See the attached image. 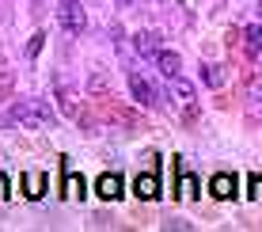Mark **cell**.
Wrapping results in <instances>:
<instances>
[{
	"instance_id": "1",
	"label": "cell",
	"mask_w": 262,
	"mask_h": 232,
	"mask_svg": "<svg viewBox=\"0 0 262 232\" xmlns=\"http://www.w3.org/2000/svg\"><path fill=\"white\" fill-rule=\"evenodd\" d=\"M8 122L23 130H50L53 126V111L38 99H15L8 107Z\"/></svg>"
},
{
	"instance_id": "2",
	"label": "cell",
	"mask_w": 262,
	"mask_h": 232,
	"mask_svg": "<svg viewBox=\"0 0 262 232\" xmlns=\"http://www.w3.org/2000/svg\"><path fill=\"white\" fill-rule=\"evenodd\" d=\"M57 23L65 27L69 34H84L88 27V12L80 0H57Z\"/></svg>"
},
{
	"instance_id": "3",
	"label": "cell",
	"mask_w": 262,
	"mask_h": 232,
	"mask_svg": "<svg viewBox=\"0 0 262 232\" xmlns=\"http://www.w3.org/2000/svg\"><path fill=\"white\" fill-rule=\"evenodd\" d=\"M125 84H129V95L137 99L141 107H156L160 103V92H156V84H152L148 76H141V73H125Z\"/></svg>"
},
{
	"instance_id": "4",
	"label": "cell",
	"mask_w": 262,
	"mask_h": 232,
	"mask_svg": "<svg viewBox=\"0 0 262 232\" xmlns=\"http://www.w3.org/2000/svg\"><path fill=\"white\" fill-rule=\"evenodd\" d=\"M152 61H156V69H160L167 80H171V76H183V57H179L175 50H160Z\"/></svg>"
},
{
	"instance_id": "5",
	"label": "cell",
	"mask_w": 262,
	"mask_h": 232,
	"mask_svg": "<svg viewBox=\"0 0 262 232\" xmlns=\"http://www.w3.org/2000/svg\"><path fill=\"white\" fill-rule=\"evenodd\" d=\"M171 99L179 107H194V84L183 76H171Z\"/></svg>"
},
{
	"instance_id": "6",
	"label": "cell",
	"mask_w": 262,
	"mask_h": 232,
	"mask_svg": "<svg viewBox=\"0 0 262 232\" xmlns=\"http://www.w3.org/2000/svg\"><path fill=\"white\" fill-rule=\"evenodd\" d=\"M95 191H99V198H118V194H122V175H114V172L99 175Z\"/></svg>"
},
{
	"instance_id": "7",
	"label": "cell",
	"mask_w": 262,
	"mask_h": 232,
	"mask_svg": "<svg viewBox=\"0 0 262 232\" xmlns=\"http://www.w3.org/2000/svg\"><path fill=\"white\" fill-rule=\"evenodd\" d=\"M133 46H137L141 57H156V53H160V38H156L152 31H141L137 38H133Z\"/></svg>"
},
{
	"instance_id": "8",
	"label": "cell",
	"mask_w": 262,
	"mask_h": 232,
	"mask_svg": "<svg viewBox=\"0 0 262 232\" xmlns=\"http://www.w3.org/2000/svg\"><path fill=\"white\" fill-rule=\"evenodd\" d=\"M213 198H236V175H213Z\"/></svg>"
},
{
	"instance_id": "9",
	"label": "cell",
	"mask_w": 262,
	"mask_h": 232,
	"mask_svg": "<svg viewBox=\"0 0 262 232\" xmlns=\"http://www.w3.org/2000/svg\"><path fill=\"white\" fill-rule=\"evenodd\" d=\"M57 103H61L65 114H80V99H76V92H72L69 84H57Z\"/></svg>"
},
{
	"instance_id": "10",
	"label": "cell",
	"mask_w": 262,
	"mask_h": 232,
	"mask_svg": "<svg viewBox=\"0 0 262 232\" xmlns=\"http://www.w3.org/2000/svg\"><path fill=\"white\" fill-rule=\"evenodd\" d=\"M137 194H141V198H156V194H160V183H156V164H152V175H141V179H137Z\"/></svg>"
},
{
	"instance_id": "11",
	"label": "cell",
	"mask_w": 262,
	"mask_h": 232,
	"mask_svg": "<svg viewBox=\"0 0 262 232\" xmlns=\"http://www.w3.org/2000/svg\"><path fill=\"white\" fill-rule=\"evenodd\" d=\"M202 80H205L209 88H221V84H224V69H221V65H202Z\"/></svg>"
},
{
	"instance_id": "12",
	"label": "cell",
	"mask_w": 262,
	"mask_h": 232,
	"mask_svg": "<svg viewBox=\"0 0 262 232\" xmlns=\"http://www.w3.org/2000/svg\"><path fill=\"white\" fill-rule=\"evenodd\" d=\"M243 38H247V46H251V50H258V42H262V27H258V23L243 27Z\"/></svg>"
},
{
	"instance_id": "13",
	"label": "cell",
	"mask_w": 262,
	"mask_h": 232,
	"mask_svg": "<svg viewBox=\"0 0 262 232\" xmlns=\"http://www.w3.org/2000/svg\"><path fill=\"white\" fill-rule=\"evenodd\" d=\"M8 92H12V73H8V69H0V99H4Z\"/></svg>"
},
{
	"instance_id": "14",
	"label": "cell",
	"mask_w": 262,
	"mask_h": 232,
	"mask_svg": "<svg viewBox=\"0 0 262 232\" xmlns=\"http://www.w3.org/2000/svg\"><path fill=\"white\" fill-rule=\"evenodd\" d=\"M38 50H42V34H34V38L27 42V57H34V53H38Z\"/></svg>"
},
{
	"instance_id": "15",
	"label": "cell",
	"mask_w": 262,
	"mask_h": 232,
	"mask_svg": "<svg viewBox=\"0 0 262 232\" xmlns=\"http://www.w3.org/2000/svg\"><path fill=\"white\" fill-rule=\"evenodd\" d=\"M258 19H262V0H258Z\"/></svg>"
},
{
	"instance_id": "16",
	"label": "cell",
	"mask_w": 262,
	"mask_h": 232,
	"mask_svg": "<svg viewBox=\"0 0 262 232\" xmlns=\"http://www.w3.org/2000/svg\"><path fill=\"white\" fill-rule=\"evenodd\" d=\"M258 53H262V42H258Z\"/></svg>"
},
{
	"instance_id": "17",
	"label": "cell",
	"mask_w": 262,
	"mask_h": 232,
	"mask_svg": "<svg viewBox=\"0 0 262 232\" xmlns=\"http://www.w3.org/2000/svg\"><path fill=\"white\" fill-rule=\"evenodd\" d=\"M122 4H129V0H122Z\"/></svg>"
}]
</instances>
